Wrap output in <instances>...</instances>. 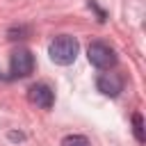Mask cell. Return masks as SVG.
I'll use <instances>...</instances> for the list:
<instances>
[{
    "label": "cell",
    "instance_id": "obj_1",
    "mask_svg": "<svg viewBox=\"0 0 146 146\" xmlns=\"http://www.w3.org/2000/svg\"><path fill=\"white\" fill-rule=\"evenodd\" d=\"M78 50H80V43H78V39L71 36V34H59V36H55V39L50 41V46H48L50 59H52L55 64H59V66L73 64L75 57H78Z\"/></svg>",
    "mask_w": 146,
    "mask_h": 146
},
{
    "label": "cell",
    "instance_id": "obj_2",
    "mask_svg": "<svg viewBox=\"0 0 146 146\" xmlns=\"http://www.w3.org/2000/svg\"><path fill=\"white\" fill-rule=\"evenodd\" d=\"M87 59H89L91 66H96L100 71H110L116 64V52L105 41H91L87 46Z\"/></svg>",
    "mask_w": 146,
    "mask_h": 146
},
{
    "label": "cell",
    "instance_id": "obj_3",
    "mask_svg": "<svg viewBox=\"0 0 146 146\" xmlns=\"http://www.w3.org/2000/svg\"><path fill=\"white\" fill-rule=\"evenodd\" d=\"M34 71V55L27 48H16L9 59V78H27Z\"/></svg>",
    "mask_w": 146,
    "mask_h": 146
},
{
    "label": "cell",
    "instance_id": "obj_4",
    "mask_svg": "<svg viewBox=\"0 0 146 146\" xmlns=\"http://www.w3.org/2000/svg\"><path fill=\"white\" fill-rule=\"evenodd\" d=\"M27 98L32 105L41 107V110H50L55 105V91L46 84V82H36L27 89Z\"/></svg>",
    "mask_w": 146,
    "mask_h": 146
},
{
    "label": "cell",
    "instance_id": "obj_5",
    "mask_svg": "<svg viewBox=\"0 0 146 146\" xmlns=\"http://www.w3.org/2000/svg\"><path fill=\"white\" fill-rule=\"evenodd\" d=\"M96 89L107 98H116L123 91V78L119 73H100L96 78Z\"/></svg>",
    "mask_w": 146,
    "mask_h": 146
},
{
    "label": "cell",
    "instance_id": "obj_6",
    "mask_svg": "<svg viewBox=\"0 0 146 146\" xmlns=\"http://www.w3.org/2000/svg\"><path fill=\"white\" fill-rule=\"evenodd\" d=\"M132 132H135V139H137L139 144H144V141H146V132H144V116H141L139 112H135V114H132Z\"/></svg>",
    "mask_w": 146,
    "mask_h": 146
},
{
    "label": "cell",
    "instance_id": "obj_7",
    "mask_svg": "<svg viewBox=\"0 0 146 146\" xmlns=\"http://www.w3.org/2000/svg\"><path fill=\"white\" fill-rule=\"evenodd\" d=\"M62 146H91V141L84 135H66L62 139Z\"/></svg>",
    "mask_w": 146,
    "mask_h": 146
},
{
    "label": "cell",
    "instance_id": "obj_8",
    "mask_svg": "<svg viewBox=\"0 0 146 146\" xmlns=\"http://www.w3.org/2000/svg\"><path fill=\"white\" fill-rule=\"evenodd\" d=\"M27 27L25 25H14V27H9V32H7V39L9 41H18V39H25L27 36Z\"/></svg>",
    "mask_w": 146,
    "mask_h": 146
},
{
    "label": "cell",
    "instance_id": "obj_9",
    "mask_svg": "<svg viewBox=\"0 0 146 146\" xmlns=\"http://www.w3.org/2000/svg\"><path fill=\"white\" fill-rule=\"evenodd\" d=\"M87 5H89V9H94V11L98 14V21H100V23H105V18H107V14H105V11H103V9H100V7L96 5V0H89Z\"/></svg>",
    "mask_w": 146,
    "mask_h": 146
},
{
    "label": "cell",
    "instance_id": "obj_10",
    "mask_svg": "<svg viewBox=\"0 0 146 146\" xmlns=\"http://www.w3.org/2000/svg\"><path fill=\"white\" fill-rule=\"evenodd\" d=\"M9 139H11V141H23V139H25V135H23V132H14V130H11V132H9Z\"/></svg>",
    "mask_w": 146,
    "mask_h": 146
}]
</instances>
